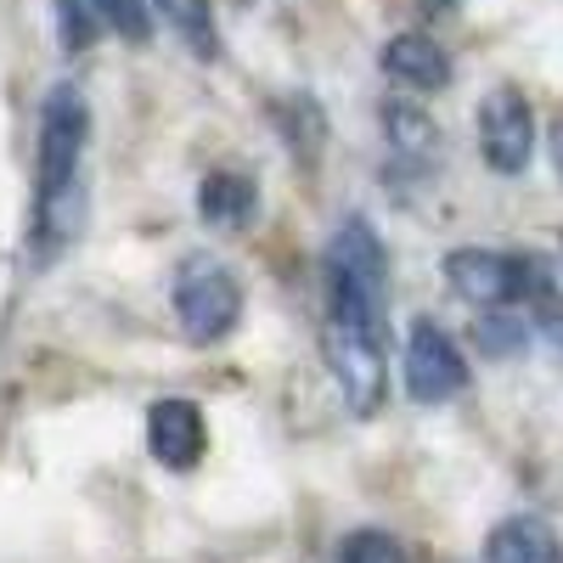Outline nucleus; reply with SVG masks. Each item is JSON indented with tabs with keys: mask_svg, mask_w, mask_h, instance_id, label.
<instances>
[{
	"mask_svg": "<svg viewBox=\"0 0 563 563\" xmlns=\"http://www.w3.org/2000/svg\"><path fill=\"white\" fill-rule=\"evenodd\" d=\"M85 147H90V102L79 85H52L34 130V220H29V265H57L85 231Z\"/></svg>",
	"mask_w": 563,
	"mask_h": 563,
	"instance_id": "1",
	"label": "nucleus"
},
{
	"mask_svg": "<svg viewBox=\"0 0 563 563\" xmlns=\"http://www.w3.org/2000/svg\"><path fill=\"white\" fill-rule=\"evenodd\" d=\"M378 282L321 265V361L355 417L389 400V316Z\"/></svg>",
	"mask_w": 563,
	"mask_h": 563,
	"instance_id": "2",
	"label": "nucleus"
},
{
	"mask_svg": "<svg viewBox=\"0 0 563 563\" xmlns=\"http://www.w3.org/2000/svg\"><path fill=\"white\" fill-rule=\"evenodd\" d=\"M445 288L474 305V310H519L530 305L547 282H552V265L541 254H525V249H479V243H462L445 254Z\"/></svg>",
	"mask_w": 563,
	"mask_h": 563,
	"instance_id": "3",
	"label": "nucleus"
},
{
	"mask_svg": "<svg viewBox=\"0 0 563 563\" xmlns=\"http://www.w3.org/2000/svg\"><path fill=\"white\" fill-rule=\"evenodd\" d=\"M169 305H175L186 344L209 350V344L231 339V327L243 321V276L220 254H186L169 282Z\"/></svg>",
	"mask_w": 563,
	"mask_h": 563,
	"instance_id": "4",
	"label": "nucleus"
},
{
	"mask_svg": "<svg viewBox=\"0 0 563 563\" xmlns=\"http://www.w3.org/2000/svg\"><path fill=\"white\" fill-rule=\"evenodd\" d=\"M467 355L434 316H411L400 339V389L417 406H451L467 389Z\"/></svg>",
	"mask_w": 563,
	"mask_h": 563,
	"instance_id": "5",
	"label": "nucleus"
},
{
	"mask_svg": "<svg viewBox=\"0 0 563 563\" xmlns=\"http://www.w3.org/2000/svg\"><path fill=\"white\" fill-rule=\"evenodd\" d=\"M474 135H479V158H485L490 175H525L530 158H536V141H541L530 97L519 85L485 90L479 113H474Z\"/></svg>",
	"mask_w": 563,
	"mask_h": 563,
	"instance_id": "6",
	"label": "nucleus"
},
{
	"mask_svg": "<svg viewBox=\"0 0 563 563\" xmlns=\"http://www.w3.org/2000/svg\"><path fill=\"white\" fill-rule=\"evenodd\" d=\"M378 68H384V79L400 90V97H434V90H445L451 74H456L451 52H445L429 29H400V34H389L384 52H378Z\"/></svg>",
	"mask_w": 563,
	"mask_h": 563,
	"instance_id": "7",
	"label": "nucleus"
},
{
	"mask_svg": "<svg viewBox=\"0 0 563 563\" xmlns=\"http://www.w3.org/2000/svg\"><path fill=\"white\" fill-rule=\"evenodd\" d=\"M147 451L158 467H169V474H192V467L203 462L209 451V422H203V406L198 400H153L147 406Z\"/></svg>",
	"mask_w": 563,
	"mask_h": 563,
	"instance_id": "8",
	"label": "nucleus"
},
{
	"mask_svg": "<svg viewBox=\"0 0 563 563\" xmlns=\"http://www.w3.org/2000/svg\"><path fill=\"white\" fill-rule=\"evenodd\" d=\"M198 220L209 231H220V238H238V231H249L260 220V180L249 169H209L198 180Z\"/></svg>",
	"mask_w": 563,
	"mask_h": 563,
	"instance_id": "9",
	"label": "nucleus"
},
{
	"mask_svg": "<svg viewBox=\"0 0 563 563\" xmlns=\"http://www.w3.org/2000/svg\"><path fill=\"white\" fill-rule=\"evenodd\" d=\"M378 119H384V141H389V153L400 158V164H434L440 158V147H445V135H440V124L429 119V108H422L417 97H389L384 108H378Z\"/></svg>",
	"mask_w": 563,
	"mask_h": 563,
	"instance_id": "10",
	"label": "nucleus"
},
{
	"mask_svg": "<svg viewBox=\"0 0 563 563\" xmlns=\"http://www.w3.org/2000/svg\"><path fill=\"white\" fill-rule=\"evenodd\" d=\"M485 563H563V541L541 519H501L485 536Z\"/></svg>",
	"mask_w": 563,
	"mask_h": 563,
	"instance_id": "11",
	"label": "nucleus"
},
{
	"mask_svg": "<svg viewBox=\"0 0 563 563\" xmlns=\"http://www.w3.org/2000/svg\"><path fill=\"white\" fill-rule=\"evenodd\" d=\"M153 12L169 23V34L192 52L198 63L220 57V23H214V0H153Z\"/></svg>",
	"mask_w": 563,
	"mask_h": 563,
	"instance_id": "12",
	"label": "nucleus"
},
{
	"mask_svg": "<svg viewBox=\"0 0 563 563\" xmlns=\"http://www.w3.org/2000/svg\"><path fill=\"white\" fill-rule=\"evenodd\" d=\"M276 130L288 135V147L310 164L321 153V141H327V119H321V102L305 97V90H294V97H282L276 102Z\"/></svg>",
	"mask_w": 563,
	"mask_h": 563,
	"instance_id": "13",
	"label": "nucleus"
},
{
	"mask_svg": "<svg viewBox=\"0 0 563 563\" xmlns=\"http://www.w3.org/2000/svg\"><path fill=\"white\" fill-rule=\"evenodd\" d=\"M474 339H479V350L490 361H519L530 350V327L519 321V310H479Z\"/></svg>",
	"mask_w": 563,
	"mask_h": 563,
	"instance_id": "14",
	"label": "nucleus"
},
{
	"mask_svg": "<svg viewBox=\"0 0 563 563\" xmlns=\"http://www.w3.org/2000/svg\"><path fill=\"white\" fill-rule=\"evenodd\" d=\"M333 563H411L406 541L395 530H378V525H361L339 541V558Z\"/></svg>",
	"mask_w": 563,
	"mask_h": 563,
	"instance_id": "15",
	"label": "nucleus"
},
{
	"mask_svg": "<svg viewBox=\"0 0 563 563\" xmlns=\"http://www.w3.org/2000/svg\"><path fill=\"white\" fill-rule=\"evenodd\" d=\"M52 12H57V40H63V52L79 57L97 45V34L108 29L102 12H97V0H52Z\"/></svg>",
	"mask_w": 563,
	"mask_h": 563,
	"instance_id": "16",
	"label": "nucleus"
},
{
	"mask_svg": "<svg viewBox=\"0 0 563 563\" xmlns=\"http://www.w3.org/2000/svg\"><path fill=\"white\" fill-rule=\"evenodd\" d=\"M97 12H102V23H108L113 34H124L130 45H147V40H153V23H158L153 0H97Z\"/></svg>",
	"mask_w": 563,
	"mask_h": 563,
	"instance_id": "17",
	"label": "nucleus"
},
{
	"mask_svg": "<svg viewBox=\"0 0 563 563\" xmlns=\"http://www.w3.org/2000/svg\"><path fill=\"white\" fill-rule=\"evenodd\" d=\"M530 321H536L541 344H547V350L558 355V366H563V288H558V276L530 299Z\"/></svg>",
	"mask_w": 563,
	"mask_h": 563,
	"instance_id": "18",
	"label": "nucleus"
},
{
	"mask_svg": "<svg viewBox=\"0 0 563 563\" xmlns=\"http://www.w3.org/2000/svg\"><path fill=\"white\" fill-rule=\"evenodd\" d=\"M547 153H552V169L563 180V119H552V130H547Z\"/></svg>",
	"mask_w": 563,
	"mask_h": 563,
	"instance_id": "19",
	"label": "nucleus"
},
{
	"mask_svg": "<svg viewBox=\"0 0 563 563\" xmlns=\"http://www.w3.org/2000/svg\"><path fill=\"white\" fill-rule=\"evenodd\" d=\"M422 7V18H451V12H462V0H417Z\"/></svg>",
	"mask_w": 563,
	"mask_h": 563,
	"instance_id": "20",
	"label": "nucleus"
}]
</instances>
